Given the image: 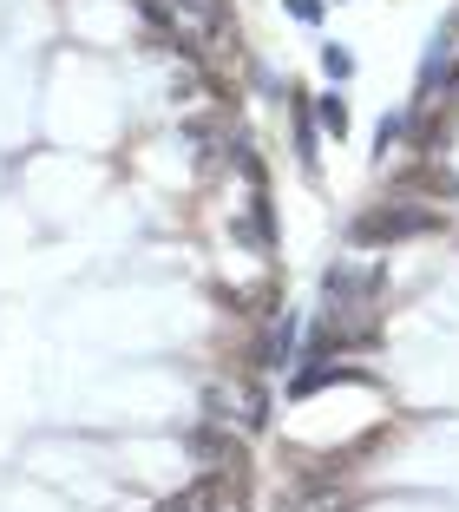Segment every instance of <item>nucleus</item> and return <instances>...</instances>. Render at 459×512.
<instances>
[{
	"instance_id": "nucleus-12",
	"label": "nucleus",
	"mask_w": 459,
	"mask_h": 512,
	"mask_svg": "<svg viewBox=\"0 0 459 512\" xmlns=\"http://www.w3.org/2000/svg\"><path fill=\"white\" fill-rule=\"evenodd\" d=\"M400 132H407V119H400V112H387V119H381V132H374V138H381V151H387V145H394V138H400Z\"/></svg>"
},
{
	"instance_id": "nucleus-11",
	"label": "nucleus",
	"mask_w": 459,
	"mask_h": 512,
	"mask_svg": "<svg viewBox=\"0 0 459 512\" xmlns=\"http://www.w3.org/2000/svg\"><path fill=\"white\" fill-rule=\"evenodd\" d=\"M322 66H328V79H348V73H355V60H348L341 46H322Z\"/></svg>"
},
{
	"instance_id": "nucleus-1",
	"label": "nucleus",
	"mask_w": 459,
	"mask_h": 512,
	"mask_svg": "<svg viewBox=\"0 0 459 512\" xmlns=\"http://www.w3.org/2000/svg\"><path fill=\"white\" fill-rule=\"evenodd\" d=\"M427 230H440V211H433V204H407V197H394V204H374V211H361L355 224H348V237H355L361 250H374V243L427 237Z\"/></svg>"
},
{
	"instance_id": "nucleus-9",
	"label": "nucleus",
	"mask_w": 459,
	"mask_h": 512,
	"mask_svg": "<svg viewBox=\"0 0 459 512\" xmlns=\"http://www.w3.org/2000/svg\"><path fill=\"white\" fill-rule=\"evenodd\" d=\"M296 512H348V499L335 493V486H302V499H296Z\"/></svg>"
},
{
	"instance_id": "nucleus-5",
	"label": "nucleus",
	"mask_w": 459,
	"mask_h": 512,
	"mask_svg": "<svg viewBox=\"0 0 459 512\" xmlns=\"http://www.w3.org/2000/svg\"><path fill=\"white\" fill-rule=\"evenodd\" d=\"M289 355H296V309H276V316H269V329H263V342H256V355H250V362H256V368H282Z\"/></svg>"
},
{
	"instance_id": "nucleus-10",
	"label": "nucleus",
	"mask_w": 459,
	"mask_h": 512,
	"mask_svg": "<svg viewBox=\"0 0 459 512\" xmlns=\"http://www.w3.org/2000/svg\"><path fill=\"white\" fill-rule=\"evenodd\" d=\"M315 119H322V132H348V106H341V99H335V92H328V99H315Z\"/></svg>"
},
{
	"instance_id": "nucleus-3",
	"label": "nucleus",
	"mask_w": 459,
	"mask_h": 512,
	"mask_svg": "<svg viewBox=\"0 0 459 512\" xmlns=\"http://www.w3.org/2000/svg\"><path fill=\"white\" fill-rule=\"evenodd\" d=\"M204 407H210V421H223L230 427V407H237V427H269V394L256 388V381H230V388H210L204 394Z\"/></svg>"
},
{
	"instance_id": "nucleus-4",
	"label": "nucleus",
	"mask_w": 459,
	"mask_h": 512,
	"mask_svg": "<svg viewBox=\"0 0 459 512\" xmlns=\"http://www.w3.org/2000/svg\"><path fill=\"white\" fill-rule=\"evenodd\" d=\"M191 453L210 467V480H237V486H243V467H250V460H243V447H237V440L223 434V421L197 427V434H191Z\"/></svg>"
},
{
	"instance_id": "nucleus-2",
	"label": "nucleus",
	"mask_w": 459,
	"mask_h": 512,
	"mask_svg": "<svg viewBox=\"0 0 459 512\" xmlns=\"http://www.w3.org/2000/svg\"><path fill=\"white\" fill-rule=\"evenodd\" d=\"M145 14L171 33H197V40H230L237 46V33H230V0H145Z\"/></svg>"
},
{
	"instance_id": "nucleus-6",
	"label": "nucleus",
	"mask_w": 459,
	"mask_h": 512,
	"mask_svg": "<svg viewBox=\"0 0 459 512\" xmlns=\"http://www.w3.org/2000/svg\"><path fill=\"white\" fill-rule=\"evenodd\" d=\"M328 381H355V368L309 362V368H296V381H289V394H296V401H309V394H315V388H328Z\"/></svg>"
},
{
	"instance_id": "nucleus-13",
	"label": "nucleus",
	"mask_w": 459,
	"mask_h": 512,
	"mask_svg": "<svg viewBox=\"0 0 459 512\" xmlns=\"http://www.w3.org/2000/svg\"><path fill=\"white\" fill-rule=\"evenodd\" d=\"M289 14L296 20H322V0H289Z\"/></svg>"
},
{
	"instance_id": "nucleus-14",
	"label": "nucleus",
	"mask_w": 459,
	"mask_h": 512,
	"mask_svg": "<svg viewBox=\"0 0 459 512\" xmlns=\"http://www.w3.org/2000/svg\"><path fill=\"white\" fill-rule=\"evenodd\" d=\"M446 86H453V92H459V73H453V79H446Z\"/></svg>"
},
{
	"instance_id": "nucleus-7",
	"label": "nucleus",
	"mask_w": 459,
	"mask_h": 512,
	"mask_svg": "<svg viewBox=\"0 0 459 512\" xmlns=\"http://www.w3.org/2000/svg\"><path fill=\"white\" fill-rule=\"evenodd\" d=\"M420 191H427V197H459V184H453V171H414V178H400V197H420Z\"/></svg>"
},
{
	"instance_id": "nucleus-8",
	"label": "nucleus",
	"mask_w": 459,
	"mask_h": 512,
	"mask_svg": "<svg viewBox=\"0 0 459 512\" xmlns=\"http://www.w3.org/2000/svg\"><path fill=\"white\" fill-rule=\"evenodd\" d=\"M210 499H217V480H197V486H184V493H171L158 512H210Z\"/></svg>"
}]
</instances>
